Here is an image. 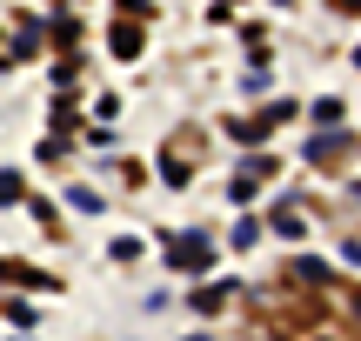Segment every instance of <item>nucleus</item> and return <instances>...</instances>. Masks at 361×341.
Masks as SVG:
<instances>
[{"mask_svg": "<svg viewBox=\"0 0 361 341\" xmlns=\"http://www.w3.org/2000/svg\"><path fill=\"white\" fill-rule=\"evenodd\" d=\"M335 7H348V13H361V0H335Z\"/></svg>", "mask_w": 361, "mask_h": 341, "instance_id": "nucleus-2", "label": "nucleus"}, {"mask_svg": "<svg viewBox=\"0 0 361 341\" xmlns=\"http://www.w3.org/2000/svg\"><path fill=\"white\" fill-rule=\"evenodd\" d=\"M13 194H20V187H13V174H0V201H13Z\"/></svg>", "mask_w": 361, "mask_h": 341, "instance_id": "nucleus-1", "label": "nucleus"}]
</instances>
